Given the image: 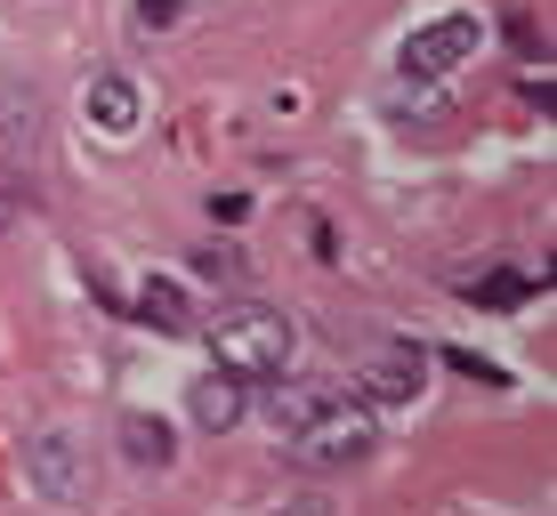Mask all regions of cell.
<instances>
[{"mask_svg": "<svg viewBox=\"0 0 557 516\" xmlns=\"http://www.w3.org/2000/svg\"><path fill=\"white\" fill-rule=\"evenodd\" d=\"M202 331H210V355L235 379H283V363L299 348V331H292L283 307H226L219 323H202Z\"/></svg>", "mask_w": 557, "mask_h": 516, "instance_id": "1", "label": "cell"}, {"mask_svg": "<svg viewBox=\"0 0 557 516\" xmlns=\"http://www.w3.org/2000/svg\"><path fill=\"white\" fill-rule=\"evenodd\" d=\"M380 452V428H372V404H315L292 428V461L299 468H356Z\"/></svg>", "mask_w": 557, "mask_h": 516, "instance_id": "2", "label": "cell"}, {"mask_svg": "<svg viewBox=\"0 0 557 516\" xmlns=\"http://www.w3.org/2000/svg\"><path fill=\"white\" fill-rule=\"evenodd\" d=\"M25 484L41 492V501H57V508H89L98 476H89V452L73 444V436H33L25 444Z\"/></svg>", "mask_w": 557, "mask_h": 516, "instance_id": "3", "label": "cell"}, {"mask_svg": "<svg viewBox=\"0 0 557 516\" xmlns=\"http://www.w3.org/2000/svg\"><path fill=\"white\" fill-rule=\"evenodd\" d=\"M476 16H436V25L405 33V49H396V65H405V81H445L453 65H469L476 56Z\"/></svg>", "mask_w": 557, "mask_h": 516, "instance_id": "4", "label": "cell"}, {"mask_svg": "<svg viewBox=\"0 0 557 516\" xmlns=\"http://www.w3.org/2000/svg\"><path fill=\"white\" fill-rule=\"evenodd\" d=\"M420 379H429V355H420L412 339H380V348L363 355L356 388H363V404H388V412H405V404H420Z\"/></svg>", "mask_w": 557, "mask_h": 516, "instance_id": "5", "label": "cell"}, {"mask_svg": "<svg viewBox=\"0 0 557 516\" xmlns=\"http://www.w3.org/2000/svg\"><path fill=\"white\" fill-rule=\"evenodd\" d=\"M186 412H195V428H210V436H226L243 412H251V395H243V379L226 372V363H210V372L186 388Z\"/></svg>", "mask_w": 557, "mask_h": 516, "instance_id": "6", "label": "cell"}, {"mask_svg": "<svg viewBox=\"0 0 557 516\" xmlns=\"http://www.w3.org/2000/svg\"><path fill=\"white\" fill-rule=\"evenodd\" d=\"M82 105H89V122H98L106 138H129V129H138V113H146V98H138V81H129V73H98Z\"/></svg>", "mask_w": 557, "mask_h": 516, "instance_id": "7", "label": "cell"}, {"mask_svg": "<svg viewBox=\"0 0 557 516\" xmlns=\"http://www.w3.org/2000/svg\"><path fill=\"white\" fill-rule=\"evenodd\" d=\"M113 444H122V461H138V468L178 461V436H170V419H153V412H122L113 419Z\"/></svg>", "mask_w": 557, "mask_h": 516, "instance_id": "8", "label": "cell"}, {"mask_svg": "<svg viewBox=\"0 0 557 516\" xmlns=\"http://www.w3.org/2000/svg\"><path fill=\"white\" fill-rule=\"evenodd\" d=\"M138 323H153L162 339H186V331H202V323H195V307H186V291H178V282H162V275H153L146 291H138Z\"/></svg>", "mask_w": 557, "mask_h": 516, "instance_id": "9", "label": "cell"}, {"mask_svg": "<svg viewBox=\"0 0 557 516\" xmlns=\"http://www.w3.org/2000/svg\"><path fill=\"white\" fill-rule=\"evenodd\" d=\"M0 113H9V154H33V122H41V105H33V89L16 98V81H0Z\"/></svg>", "mask_w": 557, "mask_h": 516, "instance_id": "10", "label": "cell"}, {"mask_svg": "<svg viewBox=\"0 0 557 516\" xmlns=\"http://www.w3.org/2000/svg\"><path fill=\"white\" fill-rule=\"evenodd\" d=\"M195 275H202V282H243V251H235V242H202V251H195Z\"/></svg>", "mask_w": 557, "mask_h": 516, "instance_id": "11", "label": "cell"}, {"mask_svg": "<svg viewBox=\"0 0 557 516\" xmlns=\"http://www.w3.org/2000/svg\"><path fill=\"white\" fill-rule=\"evenodd\" d=\"M315 404H323V395H315V388H275V404H267V412H275V428H283V436H292V428H299V419H307V412H315Z\"/></svg>", "mask_w": 557, "mask_h": 516, "instance_id": "12", "label": "cell"}, {"mask_svg": "<svg viewBox=\"0 0 557 516\" xmlns=\"http://www.w3.org/2000/svg\"><path fill=\"white\" fill-rule=\"evenodd\" d=\"M445 363H453L460 379H476V388H509V372H502V363H485V355H469V348H445Z\"/></svg>", "mask_w": 557, "mask_h": 516, "instance_id": "13", "label": "cell"}, {"mask_svg": "<svg viewBox=\"0 0 557 516\" xmlns=\"http://www.w3.org/2000/svg\"><path fill=\"white\" fill-rule=\"evenodd\" d=\"M525 291H533L525 275H493V282H485V291H476V299H485V307H517V299H525Z\"/></svg>", "mask_w": 557, "mask_h": 516, "instance_id": "14", "label": "cell"}, {"mask_svg": "<svg viewBox=\"0 0 557 516\" xmlns=\"http://www.w3.org/2000/svg\"><path fill=\"white\" fill-rule=\"evenodd\" d=\"M138 25H153V33L178 25V0H138Z\"/></svg>", "mask_w": 557, "mask_h": 516, "instance_id": "15", "label": "cell"}, {"mask_svg": "<svg viewBox=\"0 0 557 516\" xmlns=\"http://www.w3.org/2000/svg\"><path fill=\"white\" fill-rule=\"evenodd\" d=\"M283 516H339V508L323 501V492H299V501H283Z\"/></svg>", "mask_w": 557, "mask_h": 516, "instance_id": "16", "label": "cell"}, {"mask_svg": "<svg viewBox=\"0 0 557 516\" xmlns=\"http://www.w3.org/2000/svg\"><path fill=\"white\" fill-rule=\"evenodd\" d=\"M9 218H16V202H9V194H0V235H9Z\"/></svg>", "mask_w": 557, "mask_h": 516, "instance_id": "17", "label": "cell"}]
</instances>
